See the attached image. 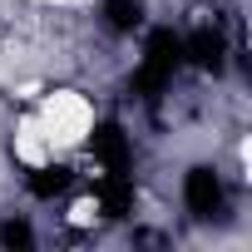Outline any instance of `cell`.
Wrapping results in <instances>:
<instances>
[{"label":"cell","instance_id":"7a4b0ae2","mask_svg":"<svg viewBox=\"0 0 252 252\" xmlns=\"http://www.w3.org/2000/svg\"><path fill=\"white\" fill-rule=\"evenodd\" d=\"M15 158L30 163V168H45V163L55 158V144H50L45 124H40L35 114H20V119H15Z\"/></svg>","mask_w":252,"mask_h":252},{"label":"cell","instance_id":"6da1fadb","mask_svg":"<svg viewBox=\"0 0 252 252\" xmlns=\"http://www.w3.org/2000/svg\"><path fill=\"white\" fill-rule=\"evenodd\" d=\"M35 119L45 124V134H50L55 154L79 149V144L94 134V104H89L84 94H74V89H55V94H45L40 109H35Z\"/></svg>","mask_w":252,"mask_h":252},{"label":"cell","instance_id":"3957f363","mask_svg":"<svg viewBox=\"0 0 252 252\" xmlns=\"http://www.w3.org/2000/svg\"><path fill=\"white\" fill-rule=\"evenodd\" d=\"M69 222H74V227H89V222H99V203H94V198H79V203H69Z\"/></svg>","mask_w":252,"mask_h":252}]
</instances>
